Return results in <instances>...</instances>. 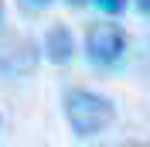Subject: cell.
I'll list each match as a JSON object with an SVG mask.
<instances>
[{"instance_id":"6da1fadb","label":"cell","mask_w":150,"mask_h":147,"mask_svg":"<svg viewBox=\"0 0 150 147\" xmlns=\"http://www.w3.org/2000/svg\"><path fill=\"white\" fill-rule=\"evenodd\" d=\"M65 120H68V130L75 137H99L112 127L116 120V106H112L109 96L103 92H92V89H68L65 92Z\"/></svg>"},{"instance_id":"7a4b0ae2","label":"cell","mask_w":150,"mask_h":147,"mask_svg":"<svg viewBox=\"0 0 150 147\" xmlns=\"http://www.w3.org/2000/svg\"><path fill=\"white\" fill-rule=\"evenodd\" d=\"M126 55V31L120 24H92L85 31V58L96 65V69H112Z\"/></svg>"},{"instance_id":"3957f363","label":"cell","mask_w":150,"mask_h":147,"mask_svg":"<svg viewBox=\"0 0 150 147\" xmlns=\"http://www.w3.org/2000/svg\"><path fill=\"white\" fill-rule=\"evenodd\" d=\"M41 51H45V58L51 65H68L75 58V38H72V31H68L65 24H51L48 34H45Z\"/></svg>"},{"instance_id":"277c9868","label":"cell","mask_w":150,"mask_h":147,"mask_svg":"<svg viewBox=\"0 0 150 147\" xmlns=\"http://www.w3.org/2000/svg\"><path fill=\"white\" fill-rule=\"evenodd\" d=\"M89 4H96V7L103 10V14H109V17H116V14L126 10V0H89Z\"/></svg>"},{"instance_id":"5b68a950","label":"cell","mask_w":150,"mask_h":147,"mask_svg":"<svg viewBox=\"0 0 150 147\" xmlns=\"http://www.w3.org/2000/svg\"><path fill=\"white\" fill-rule=\"evenodd\" d=\"M133 10H137L140 17H147V21H150V0H133Z\"/></svg>"},{"instance_id":"8992f818","label":"cell","mask_w":150,"mask_h":147,"mask_svg":"<svg viewBox=\"0 0 150 147\" xmlns=\"http://www.w3.org/2000/svg\"><path fill=\"white\" fill-rule=\"evenodd\" d=\"M65 4H68V7H75V10H79V7H85V4H89V0H65Z\"/></svg>"},{"instance_id":"52a82bcc","label":"cell","mask_w":150,"mask_h":147,"mask_svg":"<svg viewBox=\"0 0 150 147\" xmlns=\"http://www.w3.org/2000/svg\"><path fill=\"white\" fill-rule=\"evenodd\" d=\"M31 4H51V0H31Z\"/></svg>"},{"instance_id":"ba28073f","label":"cell","mask_w":150,"mask_h":147,"mask_svg":"<svg viewBox=\"0 0 150 147\" xmlns=\"http://www.w3.org/2000/svg\"><path fill=\"white\" fill-rule=\"evenodd\" d=\"M0 14H4V4H0Z\"/></svg>"},{"instance_id":"9c48e42d","label":"cell","mask_w":150,"mask_h":147,"mask_svg":"<svg viewBox=\"0 0 150 147\" xmlns=\"http://www.w3.org/2000/svg\"><path fill=\"white\" fill-rule=\"evenodd\" d=\"M0 127H4V116H0Z\"/></svg>"}]
</instances>
